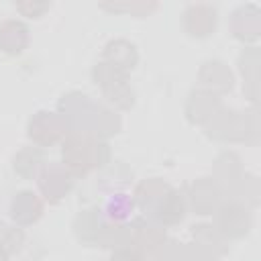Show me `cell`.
Wrapping results in <instances>:
<instances>
[{
	"instance_id": "27",
	"label": "cell",
	"mask_w": 261,
	"mask_h": 261,
	"mask_svg": "<svg viewBox=\"0 0 261 261\" xmlns=\"http://www.w3.org/2000/svg\"><path fill=\"white\" fill-rule=\"evenodd\" d=\"M49 8H51V2H39V0H33V2L27 0V2L16 4V10L22 16H29V18H41Z\"/></svg>"
},
{
	"instance_id": "18",
	"label": "cell",
	"mask_w": 261,
	"mask_h": 261,
	"mask_svg": "<svg viewBox=\"0 0 261 261\" xmlns=\"http://www.w3.org/2000/svg\"><path fill=\"white\" fill-rule=\"evenodd\" d=\"M171 186H167L163 179L159 177H149V179H143L137 188H135V206H139L147 216L151 214V210L155 208V204L159 202V198L169 190Z\"/></svg>"
},
{
	"instance_id": "11",
	"label": "cell",
	"mask_w": 261,
	"mask_h": 261,
	"mask_svg": "<svg viewBox=\"0 0 261 261\" xmlns=\"http://www.w3.org/2000/svg\"><path fill=\"white\" fill-rule=\"evenodd\" d=\"M186 216V200H184V194L169 188L161 198L159 202L155 204V208L151 210V214L147 218L155 220L157 224H161L163 228L165 226H173V224H179Z\"/></svg>"
},
{
	"instance_id": "5",
	"label": "cell",
	"mask_w": 261,
	"mask_h": 261,
	"mask_svg": "<svg viewBox=\"0 0 261 261\" xmlns=\"http://www.w3.org/2000/svg\"><path fill=\"white\" fill-rule=\"evenodd\" d=\"M116 222H110L102 210L86 208L73 218V232L80 243L90 247H108Z\"/></svg>"
},
{
	"instance_id": "17",
	"label": "cell",
	"mask_w": 261,
	"mask_h": 261,
	"mask_svg": "<svg viewBox=\"0 0 261 261\" xmlns=\"http://www.w3.org/2000/svg\"><path fill=\"white\" fill-rule=\"evenodd\" d=\"M104 61L116 65L122 71H133L139 63V51L137 47L126 39H114L108 41L104 47Z\"/></svg>"
},
{
	"instance_id": "21",
	"label": "cell",
	"mask_w": 261,
	"mask_h": 261,
	"mask_svg": "<svg viewBox=\"0 0 261 261\" xmlns=\"http://www.w3.org/2000/svg\"><path fill=\"white\" fill-rule=\"evenodd\" d=\"M192 237L196 241V245L200 249H204L208 255L212 257H218V255H224L226 253V239L212 226V224H198L194 226L192 230Z\"/></svg>"
},
{
	"instance_id": "12",
	"label": "cell",
	"mask_w": 261,
	"mask_h": 261,
	"mask_svg": "<svg viewBox=\"0 0 261 261\" xmlns=\"http://www.w3.org/2000/svg\"><path fill=\"white\" fill-rule=\"evenodd\" d=\"M198 80L202 84V90L220 96L232 90V73L228 69V65L220 59H208L202 63L200 71H198Z\"/></svg>"
},
{
	"instance_id": "25",
	"label": "cell",
	"mask_w": 261,
	"mask_h": 261,
	"mask_svg": "<svg viewBox=\"0 0 261 261\" xmlns=\"http://www.w3.org/2000/svg\"><path fill=\"white\" fill-rule=\"evenodd\" d=\"M24 243V232L20 226H10V224H0V245L6 249L8 255H14L22 249Z\"/></svg>"
},
{
	"instance_id": "6",
	"label": "cell",
	"mask_w": 261,
	"mask_h": 261,
	"mask_svg": "<svg viewBox=\"0 0 261 261\" xmlns=\"http://www.w3.org/2000/svg\"><path fill=\"white\" fill-rule=\"evenodd\" d=\"M216 224L214 228L228 241V239H243L245 234H249L251 226H253V216L249 206H245L239 200H228L222 202L216 208Z\"/></svg>"
},
{
	"instance_id": "3",
	"label": "cell",
	"mask_w": 261,
	"mask_h": 261,
	"mask_svg": "<svg viewBox=\"0 0 261 261\" xmlns=\"http://www.w3.org/2000/svg\"><path fill=\"white\" fill-rule=\"evenodd\" d=\"M255 112H237L220 108L204 126L206 135L216 141H249V135H257Z\"/></svg>"
},
{
	"instance_id": "16",
	"label": "cell",
	"mask_w": 261,
	"mask_h": 261,
	"mask_svg": "<svg viewBox=\"0 0 261 261\" xmlns=\"http://www.w3.org/2000/svg\"><path fill=\"white\" fill-rule=\"evenodd\" d=\"M230 31L239 41H257L261 31V14L255 4L239 6L230 16Z\"/></svg>"
},
{
	"instance_id": "26",
	"label": "cell",
	"mask_w": 261,
	"mask_h": 261,
	"mask_svg": "<svg viewBox=\"0 0 261 261\" xmlns=\"http://www.w3.org/2000/svg\"><path fill=\"white\" fill-rule=\"evenodd\" d=\"M257 63H259V59H257V51H255V49H249V51H245V53L239 57L241 73H243L245 82L253 84L255 90H257V69H259Z\"/></svg>"
},
{
	"instance_id": "2",
	"label": "cell",
	"mask_w": 261,
	"mask_h": 261,
	"mask_svg": "<svg viewBox=\"0 0 261 261\" xmlns=\"http://www.w3.org/2000/svg\"><path fill=\"white\" fill-rule=\"evenodd\" d=\"M63 165L73 173V177L88 175L92 169H102L110 163V149L104 141L84 135L69 133L61 143Z\"/></svg>"
},
{
	"instance_id": "22",
	"label": "cell",
	"mask_w": 261,
	"mask_h": 261,
	"mask_svg": "<svg viewBox=\"0 0 261 261\" xmlns=\"http://www.w3.org/2000/svg\"><path fill=\"white\" fill-rule=\"evenodd\" d=\"M92 80H94L96 86H100V90H108V88H112V86H116L120 82H126L128 73L118 69L116 65H112L108 61H100L92 69Z\"/></svg>"
},
{
	"instance_id": "8",
	"label": "cell",
	"mask_w": 261,
	"mask_h": 261,
	"mask_svg": "<svg viewBox=\"0 0 261 261\" xmlns=\"http://www.w3.org/2000/svg\"><path fill=\"white\" fill-rule=\"evenodd\" d=\"M128 232L130 247L145 255L157 253L165 245V228L151 218H135L133 222H128Z\"/></svg>"
},
{
	"instance_id": "19",
	"label": "cell",
	"mask_w": 261,
	"mask_h": 261,
	"mask_svg": "<svg viewBox=\"0 0 261 261\" xmlns=\"http://www.w3.org/2000/svg\"><path fill=\"white\" fill-rule=\"evenodd\" d=\"M12 167L14 171L24 177V179H33V177H39L41 169L45 167V155L39 147H24L20 149L14 159H12Z\"/></svg>"
},
{
	"instance_id": "14",
	"label": "cell",
	"mask_w": 261,
	"mask_h": 261,
	"mask_svg": "<svg viewBox=\"0 0 261 261\" xmlns=\"http://www.w3.org/2000/svg\"><path fill=\"white\" fill-rule=\"evenodd\" d=\"M222 108L220 98L206 90H192L186 100V118L192 124H206L218 110Z\"/></svg>"
},
{
	"instance_id": "30",
	"label": "cell",
	"mask_w": 261,
	"mask_h": 261,
	"mask_svg": "<svg viewBox=\"0 0 261 261\" xmlns=\"http://www.w3.org/2000/svg\"><path fill=\"white\" fill-rule=\"evenodd\" d=\"M8 257H10V255H8V253H6V249L0 245V261H8Z\"/></svg>"
},
{
	"instance_id": "9",
	"label": "cell",
	"mask_w": 261,
	"mask_h": 261,
	"mask_svg": "<svg viewBox=\"0 0 261 261\" xmlns=\"http://www.w3.org/2000/svg\"><path fill=\"white\" fill-rule=\"evenodd\" d=\"M188 200L190 208L196 214H214L216 208L222 204V190L212 177H200L190 186Z\"/></svg>"
},
{
	"instance_id": "20",
	"label": "cell",
	"mask_w": 261,
	"mask_h": 261,
	"mask_svg": "<svg viewBox=\"0 0 261 261\" xmlns=\"http://www.w3.org/2000/svg\"><path fill=\"white\" fill-rule=\"evenodd\" d=\"M241 161L234 153H222L218 159H216V165H214V181L222 188H228V190H234V186L241 181Z\"/></svg>"
},
{
	"instance_id": "28",
	"label": "cell",
	"mask_w": 261,
	"mask_h": 261,
	"mask_svg": "<svg viewBox=\"0 0 261 261\" xmlns=\"http://www.w3.org/2000/svg\"><path fill=\"white\" fill-rule=\"evenodd\" d=\"M104 8L108 10H114V12H133V14H143V12H149V10H155L157 4L151 2V4H145V2H135V4H102Z\"/></svg>"
},
{
	"instance_id": "4",
	"label": "cell",
	"mask_w": 261,
	"mask_h": 261,
	"mask_svg": "<svg viewBox=\"0 0 261 261\" xmlns=\"http://www.w3.org/2000/svg\"><path fill=\"white\" fill-rule=\"evenodd\" d=\"M69 135L67 120L59 112L51 110H39L35 112L27 122V137L41 149V147H53L55 143H63V139Z\"/></svg>"
},
{
	"instance_id": "7",
	"label": "cell",
	"mask_w": 261,
	"mask_h": 261,
	"mask_svg": "<svg viewBox=\"0 0 261 261\" xmlns=\"http://www.w3.org/2000/svg\"><path fill=\"white\" fill-rule=\"evenodd\" d=\"M39 190L49 204H59L73 188V173L63 163H45L39 177Z\"/></svg>"
},
{
	"instance_id": "15",
	"label": "cell",
	"mask_w": 261,
	"mask_h": 261,
	"mask_svg": "<svg viewBox=\"0 0 261 261\" xmlns=\"http://www.w3.org/2000/svg\"><path fill=\"white\" fill-rule=\"evenodd\" d=\"M31 41L29 27L18 18H6L0 22V51L4 55L16 57L20 55Z\"/></svg>"
},
{
	"instance_id": "29",
	"label": "cell",
	"mask_w": 261,
	"mask_h": 261,
	"mask_svg": "<svg viewBox=\"0 0 261 261\" xmlns=\"http://www.w3.org/2000/svg\"><path fill=\"white\" fill-rule=\"evenodd\" d=\"M112 261H149V257L133 247H124V249H116L112 253Z\"/></svg>"
},
{
	"instance_id": "24",
	"label": "cell",
	"mask_w": 261,
	"mask_h": 261,
	"mask_svg": "<svg viewBox=\"0 0 261 261\" xmlns=\"http://www.w3.org/2000/svg\"><path fill=\"white\" fill-rule=\"evenodd\" d=\"M102 94H104L106 102L114 104L120 110H126V108H130L135 104V90L130 88L128 80L120 82V84H116V86H112L108 90H102Z\"/></svg>"
},
{
	"instance_id": "23",
	"label": "cell",
	"mask_w": 261,
	"mask_h": 261,
	"mask_svg": "<svg viewBox=\"0 0 261 261\" xmlns=\"http://www.w3.org/2000/svg\"><path fill=\"white\" fill-rule=\"evenodd\" d=\"M135 208V200L126 194H112L106 202V208L102 210L104 216L110 220V222H116V224H124V220L130 216Z\"/></svg>"
},
{
	"instance_id": "13",
	"label": "cell",
	"mask_w": 261,
	"mask_h": 261,
	"mask_svg": "<svg viewBox=\"0 0 261 261\" xmlns=\"http://www.w3.org/2000/svg\"><path fill=\"white\" fill-rule=\"evenodd\" d=\"M8 212H10V218L16 226L35 224L43 216V200L35 192L22 190V192L14 194V198L10 200Z\"/></svg>"
},
{
	"instance_id": "1",
	"label": "cell",
	"mask_w": 261,
	"mask_h": 261,
	"mask_svg": "<svg viewBox=\"0 0 261 261\" xmlns=\"http://www.w3.org/2000/svg\"><path fill=\"white\" fill-rule=\"evenodd\" d=\"M59 114L67 120L69 133H84L102 141L120 130V116L114 110L92 102L80 92H69L61 98Z\"/></svg>"
},
{
	"instance_id": "10",
	"label": "cell",
	"mask_w": 261,
	"mask_h": 261,
	"mask_svg": "<svg viewBox=\"0 0 261 261\" xmlns=\"http://www.w3.org/2000/svg\"><path fill=\"white\" fill-rule=\"evenodd\" d=\"M181 24L190 37L204 39L216 29V8L212 4H190L181 14Z\"/></svg>"
}]
</instances>
